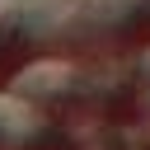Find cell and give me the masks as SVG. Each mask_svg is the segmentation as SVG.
Wrapping results in <instances>:
<instances>
[{"label": "cell", "mask_w": 150, "mask_h": 150, "mask_svg": "<svg viewBox=\"0 0 150 150\" xmlns=\"http://www.w3.org/2000/svg\"><path fill=\"white\" fill-rule=\"evenodd\" d=\"M70 80H75V70L66 66V61H38V66H28L23 75H19V94H61V89H70Z\"/></svg>", "instance_id": "obj_1"}]
</instances>
